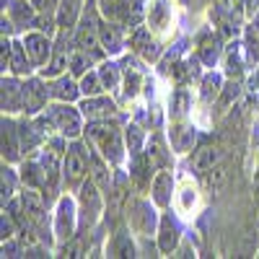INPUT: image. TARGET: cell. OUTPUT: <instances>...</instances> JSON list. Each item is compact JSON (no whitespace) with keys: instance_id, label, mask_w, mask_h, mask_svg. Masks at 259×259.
<instances>
[{"instance_id":"1","label":"cell","mask_w":259,"mask_h":259,"mask_svg":"<svg viewBox=\"0 0 259 259\" xmlns=\"http://www.w3.org/2000/svg\"><path fill=\"white\" fill-rule=\"evenodd\" d=\"M85 140L94 145V150L106 158V163H122L124 161V145H122V133L112 119L104 122H91L85 127Z\"/></svg>"},{"instance_id":"2","label":"cell","mask_w":259,"mask_h":259,"mask_svg":"<svg viewBox=\"0 0 259 259\" xmlns=\"http://www.w3.org/2000/svg\"><path fill=\"white\" fill-rule=\"evenodd\" d=\"M99 13H96V0H85V8L78 18L75 26V45L85 52H91L94 57H101L106 50L101 47V36H99Z\"/></svg>"},{"instance_id":"3","label":"cell","mask_w":259,"mask_h":259,"mask_svg":"<svg viewBox=\"0 0 259 259\" xmlns=\"http://www.w3.org/2000/svg\"><path fill=\"white\" fill-rule=\"evenodd\" d=\"M91 150H85L83 143H70L68 145V153L62 158V179H65V187L70 192H78L89 177V168H91Z\"/></svg>"},{"instance_id":"4","label":"cell","mask_w":259,"mask_h":259,"mask_svg":"<svg viewBox=\"0 0 259 259\" xmlns=\"http://www.w3.org/2000/svg\"><path fill=\"white\" fill-rule=\"evenodd\" d=\"M78 192H80V197H78V202H80V207H78V223H80V231L83 233H89L96 226L99 215H101L104 192H101V187L94 179H85Z\"/></svg>"},{"instance_id":"5","label":"cell","mask_w":259,"mask_h":259,"mask_svg":"<svg viewBox=\"0 0 259 259\" xmlns=\"http://www.w3.org/2000/svg\"><path fill=\"white\" fill-rule=\"evenodd\" d=\"M104 16L124 29H138L143 21V0H101Z\"/></svg>"},{"instance_id":"6","label":"cell","mask_w":259,"mask_h":259,"mask_svg":"<svg viewBox=\"0 0 259 259\" xmlns=\"http://www.w3.org/2000/svg\"><path fill=\"white\" fill-rule=\"evenodd\" d=\"M73 50H75V39H70V29H60V36L55 41L52 57L47 62V68L41 70V75H45V78H60L65 70L70 68Z\"/></svg>"},{"instance_id":"7","label":"cell","mask_w":259,"mask_h":259,"mask_svg":"<svg viewBox=\"0 0 259 259\" xmlns=\"http://www.w3.org/2000/svg\"><path fill=\"white\" fill-rule=\"evenodd\" d=\"M45 114L50 117V122L55 124V130L60 135H65V138H78L80 135V117H83V112L73 109V106H68L65 101L47 106Z\"/></svg>"},{"instance_id":"8","label":"cell","mask_w":259,"mask_h":259,"mask_svg":"<svg viewBox=\"0 0 259 259\" xmlns=\"http://www.w3.org/2000/svg\"><path fill=\"white\" fill-rule=\"evenodd\" d=\"M78 210H75V202L70 197H60L57 202V210H55V223H52V231H55V239L57 241H70L75 236V228H78Z\"/></svg>"},{"instance_id":"9","label":"cell","mask_w":259,"mask_h":259,"mask_svg":"<svg viewBox=\"0 0 259 259\" xmlns=\"http://www.w3.org/2000/svg\"><path fill=\"white\" fill-rule=\"evenodd\" d=\"M127 221H130V228L140 236H150L156 228V210L150 207L148 202L143 200H130L127 205Z\"/></svg>"},{"instance_id":"10","label":"cell","mask_w":259,"mask_h":259,"mask_svg":"<svg viewBox=\"0 0 259 259\" xmlns=\"http://www.w3.org/2000/svg\"><path fill=\"white\" fill-rule=\"evenodd\" d=\"M148 29L156 36H168L174 29V11L168 0H150L148 6Z\"/></svg>"},{"instance_id":"11","label":"cell","mask_w":259,"mask_h":259,"mask_svg":"<svg viewBox=\"0 0 259 259\" xmlns=\"http://www.w3.org/2000/svg\"><path fill=\"white\" fill-rule=\"evenodd\" d=\"M47 96H52L50 85H45L39 78H31L24 83V114L36 117L47 106Z\"/></svg>"},{"instance_id":"12","label":"cell","mask_w":259,"mask_h":259,"mask_svg":"<svg viewBox=\"0 0 259 259\" xmlns=\"http://www.w3.org/2000/svg\"><path fill=\"white\" fill-rule=\"evenodd\" d=\"M80 112L89 122H104L117 117V104L106 96H85V101L80 104Z\"/></svg>"},{"instance_id":"13","label":"cell","mask_w":259,"mask_h":259,"mask_svg":"<svg viewBox=\"0 0 259 259\" xmlns=\"http://www.w3.org/2000/svg\"><path fill=\"white\" fill-rule=\"evenodd\" d=\"M24 45H26V52L31 57V62L36 65V68H41V65H47L50 57H52V41H50V34L45 31H29L24 36Z\"/></svg>"},{"instance_id":"14","label":"cell","mask_w":259,"mask_h":259,"mask_svg":"<svg viewBox=\"0 0 259 259\" xmlns=\"http://www.w3.org/2000/svg\"><path fill=\"white\" fill-rule=\"evenodd\" d=\"M24 153L21 148V133L18 124L11 119V114H3V161L6 163H16Z\"/></svg>"},{"instance_id":"15","label":"cell","mask_w":259,"mask_h":259,"mask_svg":"<svg viewBox=\"0 0 259 259\" xmlns=\"http://www.w3.org/2000/svg\"><path fill=\"white\" fill-rule=\"evenodd\" d=\"M130 50L140 55L145 62H156L161 57V45L150 36L148 29H135V34L130 36Z\"/></svg>"},{"instance_id":"16","label":"cell","mask_w":259,"mask_h":259,"mask_svg":"<svg viewBox=\"0 0 259 259\" xmlns=\"http://www.w3.org/2000/svg\"><path fill=\"white\" fill-rule=\"evenodd\" d=\"M179 241H182V231H179L177 221L171 218L168 212H163L161 215V223H158V249L163 254H174L177 246H179Z\"/></svg>"},{"instance_id":"17","label":"cell","mask_w":259,"mask_h":259,"mask_svg":"<svg viewBox=\"0 0 259 259\" xmlns=\"http://www.w3.org/2000/svg\"><path fill=\"white\" fill-rule=\"evenodd\" d=\"M24 112V83L3 75V114Z\"/></svg>"},{"instance_id":"18","label":"cell","mask_w":259,"mask_h":259,"mask_svg":"<svg viewBox=\"0 0 259 259\" xmlns=\"http://www.w3.org/2000/svg\"><path fill=\"white\" fill-rule=\"evenodd\" d=\"M223 158V150L221 145H202L194 150V156H192V171L194 174H207V171L212 166H218Z\"/></svg>"},{"instance_id":"19","label":"cell","mask_w":259,"mask_h":259,"mask_svg":"<svg viewBox=\"0 0 259 259\" xmlns=\"http://www.w3.org/2000/svg\"><path fill=\"white\" fill-rule=\"evenodd\" d=\"M168 138H171V148L177 153H187V150H192V143H194V127L187 119H174V124L168 130Z\"/></svg>"},{"instance_id":"20","label":"cell","mask_w":259,"mask_h":259,"mask_svg":"<svg viewBox=\"0 0 259 259\" xmlns=\"http://www.w3.org/2000/svg\"><path fill=\"white\" fill-rule=\"evenodd\" d=\"M171 192H174V177H171L168 168H161L153 177V184H150V194H153V202L158 207H166L171 202Z\"/></svg>"},{"instance_id":"21","label":"cell","mask_w":259,"mask_h":259,"mask_svg":"<svg viewBox=\"0 0 259 259\" xmlns=\"http://www.w3.org/2000/svg\"><path fill=\"white\" fill-rule=\"evenodd\" d=\"M8 18L18 29H31V26H36V8L31 3H26V0H16V3L8 6Z\"/></svg>"},{"instance_id":"22","label":"cell","mask_w":259,"mask_h":259,"mask_svg":"<svg viewBox=\"0 0 259 259\" xmlns=\"http://www.w3.org/2000/svg\"><path fill=\"white\" fill-rule=\"evenodd\" d=\"M31 6L36 8V29L45 31V34H52V18L57 16V8H60V0H31Z\"/></svg>"},{"instance_id":"23","label":"cell","mask_w":259,"mask_h":259,"mask_svg":"<svg viewBox=\"0 0 259 259\" xmlns=\"http://www.w3.org/2000/svg\"><path fill=\"white\" fill-rule=\"evenodd\" d=\"M80 3L83 0H60V8H57V26L60 29H73L78 24V18L83 13Z\"/></svg>"},{"instance_id":"24","label":"cell","mask_w":259,"mask_h":259,"mask_svg":"<svg viewBox=\"0 0 259 259\" xmlns=\"http://www.w3.org/2000/svg\"><path fill=\"white\" fill-rule=\"evenodd\" d=\"M99 36H101V47L109 52V55H117L119 50H122V34H119V26L114 24V21H109L106 18L104 24H101V29H99Z\"/></svg>"},{"instance_id":"25","label":"cell","mask_w":259,"mask_h":259,"mask_svg":"<svg viewBox=\"0 0 259 259\" xmlns=\"http://www.w3.org/2000/svg\"><path fill=\"white\" fill-rule=\"evenodd\" d=\"M21 182H24L29 189H45V184H47L45 166L36 163V161H26L24 166H21Z\"/></svg>"},{"instance_id":"26","label":"cell","mask_w":259,"mask_h":259,"mask_svg":"<svg viewBox=\"0 0 259 259\" xmlns=\"http://www.w3.org/2000/svg\"><path fill=\"white\" fill-rule=\"evenodd\" d=\"M50 91H52V96L60 99V101H75L78 94H80V83H75L70 75H60V78L50 85Z\"/></svg>"},{"instance_id":"27","label":"cell","mask_w":259,"mask_h":259,"mask_svg":"<svg viewBox=\"0 0 259 259\" xmlns=\"http://www.w3.org/2000/svg\"><path fill=\"white\" fill-rule=\"evenodd\" d=\"M177 207H179L182 215H192V210L197 207V187L189 179H184L177 189Z\"/></svg>"},{"instance_id":"28","label":"cell","mask_w":259,"mask_h":259,"mask_svg":"<svg viewBox=\"0 0 259 259\" xmlns=\"http://www.w3.org/2000/svg\"><path fill=\"white\" fill-rule=\"evenodd\" d=\"M91 156V179L101 187V192L106 194V192H112V174H109V168L104 166V156H99V153H89Z\"/></svg>"},{"instance_id":"29","label":"cell","mask_w":259,"mask_h":259,"mask_svg":"<svg viewBox=\"0 0 259 259\" xmlns=\"http://www.w3.org/2000/svg\"><path fill=\"white\" fill-rule=\"evenodd\" d=\"M124 83H127V89H124V96H127V99L138 96L140 85L145 83V73L138 68L135 62H130V57L124 60Z\"/></svg>"},{"instance_id":"30","label":"cell","mask_w":259,"mask_h":259,"mask_svg":"<svg viewBox=\"0 0 259 259\" xmlns=\"http://www.w3.org/2000/svg\"><path fill=\"white\" fill-rule=\"evenodd\" d=\"M31 57L26 52V45H21V41H13V52H11V70L16 75H29L31 73Z\"/></svg>"},{"instance_id":"31","label":"cell","mask_w":259,"mask_h":259,"mask_svg":"<svg viewBox=\"0 0 259 259\" xmlns=\"http://www.w3.org/2000/svg\"><path fill=\"white\" fill-rule=\"evenodd\" d=\"M106 254L109 256H135V244H133V239H130L124 231H117L112 236L109 246H106Z\"/></svg>"},{"instance_id":"32","label":"cell","mask_w":259,"mask_h":259,"mask_svg":"<svg viewBox=\"0 0 259 259\" xmlns=\"http://www.w3.org/2000/svg\"><path fill=\"white\" fill-rule=\"evenodd\" d=\"M221 57V39L215 34H207L200 39V60L207 65V68H212L215 62H218Z\"/></svg>"},{"instance_id":"33","label":"cell","mask_w":259,"mask_h":259,"mask_svg":"<svg viewBox=\"0 0 259 259\" xmlns=\"http://www.w3.org/2000/svg\"><path fill=\"white\" fill-rule=\"evenodd\" d=\"M91 65H94V55H91V52H85V50H80V47L75 45L73 57H70V73H73L75 78H83L85 73H89Z\"/></svg>"},{"instance_id":"34","label":"cell","mask_w":259,"mask_h":259,"mask_svg":"<svg viewBox=\"0 0 259 259\" xmlns=\"http://www.w3.org/2000/svg\"><path fill=\"white\" fill-rule=\"evenodd\" d=\"M106 89H104V80H101V75L99 73H85L83 78H80V94L83 96H101Z\"/></svg>"},{"instance_id":"35","label":"cell","mask_w":259,"mask_h":259,"mask_svg":"<svg viewBox=\"0 0 259 259\" xmlns=\"http://www.w3.org/2000/svg\"><path fill=\"white\" fill-rule=\"evenodd\" d=\"M241 50H239V45H228L226 47V73L231 75V78H239L241 75Z\"/></svg>"},{"instance_id":"36","label":"cell","mask_w":259,"mask_h":259,"mask_svg":"<svg viewBox=\"0 0 259 259\" xmlns=\"http://www.w3.org/2000/svg\"><path fill=\"white\" fill-rule=\"evenodd\" d=\"M226 166L223 163H218V166H212L207 174H205V187H207V192H212V194H218L221 189H223V184H226Z\"/></svg>"},{"instance_id":"37","label":"cell","mask_w":259,"mask_h":259,"mask_svg":"<svg viewBox=\"0 0 259 259\" xmlns=\"http://www.w3.org/2000/svg\"><path fill=\"white\" fill-rule=\"evenodd\" d=\"M192 106V99L184 89H179L174 94V101H171V119H187V112Z\"/></svg>"},{"instance_id":"38","label":"cell","mask_w":259,"mask_h":259,"mask_svg":"<svg viewBox=\"0 0 259 259\" xmlns=\"http://www.w3.org/2000/svg\"><path fill=\"white\" fill-rule=\"evenodd\" d=\"M223 89H221V75H215V73H207L205 78H202V91H200V96H202V101L205 104H210L215 96H218Z\"/></svg>"},{"instance_id":"39","label":"cell","mask_w":259,"mask_h":259,"mask_svg":"<svg viewBox=\"0 0 259 259\" xmlns=\"http://www.w3.org/2000/svg\"><path fill=\"white\" fill-rule=\"evenodd\" d=\"M99 75L104 80V89L106 91H114L117 85H119V68H117L114 62H104L101 68H99Z\"/></svg>"},{"instance_id":"40","label":"cell","mask_w":259,"mask_h":259,"mask_svg":"<svg viewBox=\"0 0 259 259\" xmlns=\"http://www.w3.org/2000/svg\"><path fill=\"white\" fill-rule=\"evenodd\" d=\"M145 156H148V161L153 163V166H161V168L168 163L166 148L161 145V140H158V138H153V140H150V145H148V150H145Z\"/></svg>"},{"instance_id":"41","label":"cell","mask_w":259,"mask_h":259,"mask_svg":"<svg viewBox=\"0 0 259 259\" xmlns=\"http://www.w3.org/2000/svg\"><path fill=\"white\" fill-rule=\"evenodd\" d=\"M259 62V39H256V34H254V29H249L246 31V65H254Z\"/></svg>"},{"instance_id":"42","label":"cell","mask_w":259,"mask_h":259,"mask_svg":"<svg viewBox=\"0 0 259 259\" xmlns=\"http://www.w3.org/2000/svg\"><path fill=\"white\" fill-rule=\"evenodd\" d=\"M124 138H127V148H130V153H133V156H138V153H140V145H143L140 127L130 124V127H127V133H124Z\"/></svg>"},{"instance_id":"43","label":"cell","mask_w":259,"mask_h":259,"mask_svg":"<svg viewBox=\"0 0 259 259\" xmlns=\"http://www.w3.org/2000/svg\"><path fill=\"white\" fill-rule=\"evenodd\" d=\"M13 189H16V174H13V168L3 166V207L13 197Z\"/></svg>"},{"instance_id":"44","label":"cell","mask_w":259,"mask_h":259,"mask_svg":"<svg viewBox=\"0 0 259 259\" xmlns=\"http://www.w3.org/2000/svg\"><path fill=\"white\" fill-rule=\"evenodd\" d=\"M236 99H239V83L231 80V83H226V85H223V91H221V106L226 109V106H228V104H233ZM223 109H221V112H223Z\"/></svg>"},{"instance_id":"45","label":"cell","mask_w":259,"mask_h":259,"mask_svg":"<svg viewBox=\"0 0 259 259\" xmlns=\"http://www.w3.org/2000/svg\"><path fill=\"white\" fill-rule=\"evenodd\" d=\"M184 3H187L189 8H192V6H194V8H197V6H205V3H207V0H184Z\"/></svg>"},{"instance_id":"46","label":"cell","mask_w":259,"mask_h":259,"mask_svg":"<svg viewBox=\"0 0 259 259\" xmlns=\"http://www.w3.org/2000/svg\"><path fill=\"white\" fill-rule=\"evenodd\" d=\"M254 26H256V31H259V13H256V21H254Z\"/></svg>"},{"instance_id":"47","label":"cell","mask_w":259,"mask_h":259,"mask_svg":"<svg viewBox=\"0 0 259 259\" xmlns=\"http://www.w3.org/2000/svg\"><path fill=\"white\" fill-rule=\"evenodd\" d=\"M256 256H259V254H256Z\"/></svg>"}]
</instances>
